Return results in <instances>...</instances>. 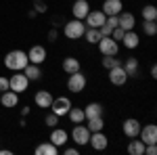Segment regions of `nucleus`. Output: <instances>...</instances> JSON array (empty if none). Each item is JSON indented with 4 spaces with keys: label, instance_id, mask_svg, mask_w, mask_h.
I'll return each mask as SVG.
<instances>
[{
    "label": "nucleus",
    "instance_id": "obj_1",
    "mask_svg": "<svg viewBox=\"0 0 157 155\" xmlns=\"http://www.w3.org/2000/svg\"><path fill=\"white\" fill-rule=\"evenodd\" d=\"M27 63H29L27 52L21 50V48L9 50V52L4 55V67H6V69H11V72H23Z\"/></svg>",
    "mask_w": 157,
    "mask_h": 155
},
{
    "label": "nucleus",
    "instance_id": "obj_2",
    "mask_svg": "<svg viewBox=\"0 0 157 155\" xmlns=\"http://www.w3.org/2000/svg\"><path fill=\"white\" fill-rule=\"evenodd\" d=\"M84 32H86V25L82 19H69L63 25V36L67 40H82Z\"/></svg>",
    "mask_w": 157,
    "mask_h": 155
},
{
    "label": "nucleus",
    "instance_id": "obj_3",
    "mask_svg": "<svg viewBox=\"0 0 157 155\" xmlns=\"http://www.w3.org/2000/svg\"><path fill=\"white\" fill-rule=\"evenodd\" d=\"M86 86H88V78H86L82 69L75 73H69V78H67V90L71 92V95H80V92H84Z\"/></svg>",
    "mask_w": 157,
    "mask_h": 155
},
{
    "label": "nucleus",
    "instance_id": "obj_4",
    "mask_svg": "<svg viewBox=\"0 0 157 155\" xmlns=\"http://www.w3.org/2000/svg\"><path fill=\"white\" fill-rule=\"evenodd\" d=\"M97 46H98V52L103 57H117V52H120V42L113 40L111 36H103L97 42Z\"/></svg>",
    "mask_w": 157,
    "mask_h": 155
},
{
    "label": "nucleus",
    "instance_id": "obj_5",
    "mask_svg": "<svg viewBox=\"0 0 157 155\" xmlns=\"http://www.w3.org/2000/svg\"><path fill=\"white\" fill-rule=\"evenodd\" d=\"M9 84H11V90L13 92H17V95H21V92H27V88H29V80H27V76L23 72H15L9 78Z\"/></svg>",
    "mask_w": 157,
    "mask_h": 155
},
{
    "label": "nucleus",
    "instance_id": "obj_6",
    "mask_svg": "<svg viewBox=\"0 0 157 155\" xmlns=\"http://www.w3.org/2000/svg\"><path fill=\"white\" fill-rule=\"evenodd\" d=\"M71 99L69 96H55L52 99V103H50V111L55 113V115H59V118H65L67 115V111L71 109Z\"/></svg>",
    "mask_w": 157,
    "mask_h": 155
},
{
    "label": "nucleus",
    "instance_id": "obj_7",
    "mask_svg": "<svg viewBox=\"0 0 157 155\" xmlns=\"http://www.w3.org/2000/svg\"><path fill=\"white\" fill-rule=\"evenodd\" d=\"M88 138H90V130L86 128L84 124H75V126H73V130L69 132V141L75 143L78 147L88 145Z\"/></svg>",
    "mask_w": 157,
    "mask_h": 155
},
{
    "label": "nucleus",
    "instance_id": "obj_8",
    "mask_svg": "<svg viewBox=\"0 0 157 155\" xmlns=\"http://www.w3.org/2000/svg\"><path fill=\"white\" fill-rule=\"evenodd\" d=\"M46 57H48V50L42 46V44H34V46L27 50V59H29V63H34V65H42L46 61Z\"/></svg>",
    "mask_w": 157,
    "mask_h": 155
},
{
    "label": "nucleus",
    "instance_id": "obj_9",
    "mask_svg": "<svg viewBox=\"0 0 157 155\" xmlns=\"http://www.w3.org/2000/svg\"><path fill=\"white\" fill-rule=\"evenodd\" d=\"M88 145L94 149V151H105L109 147V138L103 130L98 132H90V138H88Z\"/></svg>",
    "mask_w": 157,
    "mask_h": 155
},
{
    "label": "nucleus",
    "instance_id": "obj_10",
    "mask_svg": "<svg viewBox=\"0 0 157 155\" xmlns=\"http://www.w3.org/2000/svg\"><path fill=\"white\" fill-rule=\"evenodd\" d=\"M107 72H109V82L113 84V86H124V84L128 82V73H126V69L121 65H115V67H111Z\"/></svg>",
    "mask_w": 157,
    "mask_h": 155
},
{
    "label": "nucleus",
    "instance_id": "obj_11",
    "mask_svg": "<svg viewBox=\"0 0 157 155\" xmlns=\"http://www.w3.org/2000/svg\"><path fill=\"white\" fill-rule=\"evenodd\" d=\"M52 145H57V147H65V145L69 143V132L65 130V128H50V138H48Z\"/></svg>",
    "mask_w": 157,
    "mask_h": 155
},
{
    "label": "nucleus",
    "instance_id": "obj_12",
    "mask_svg": "<svg viewBox=\"0 0 157 155\" xmlns=\"http://www.w3.org/2000/svg\"><path fill=\"white\" fill-rule=\"evenodd\" d=\"M120 44L126 50H136V48L140 46V34H136L134 29H128L126 34H124V38L120 40Z\"/></svg>",
    "mask_w": 157,
    "mask_h": 155
},
{
    "label": "nucleus",
    "instance_id": "obj_13",
    "mask_svg": "<svg viewBox=\"0 0 157 155\" xmlns=\"http://www.w3.org/2000/svg\"><path fill=\"white\" fill-rule=\"evenodd\" d=\"M138 138L145 145H153L157 143V126L155 124H147V126H140V132H138Z\"/></svg>",
    "mask_w": 157,
    "mask_h": 155
},
{
    "label": "nucleus",
    "instance_id": "obj_14",
    "mask_svg": "<svg viewBox=\"0 0 157 155\" xmlns=\"http://www.w3.org/2000/svg\"><path fill=\"white\" fill-rule=\"evenodd\" d=\"M140 122L136 118H128V119H124V124H121V132L128 136V138H136L138 136V132H140Z\"/></svg>",
    "mask_w": 157,
    "mask_h": 155
},
{
    "label": "nucleus",
    "instance_id": "obj_15",
    "mask_svg": "<svg viewBox=\"0 0 157 155\" xmlns=\"http://www.w3.org/2000/svg\"><path fill=\"white\" fill-rule=\"evenodd\" d=\"M105 19H107V15L103 11H88V15L84 17V25L86 27H101V25L105 23Z\"/></svg>",
    "mask_w": 157,
    "mask_h": 155
},
{
    "label": "nucleus",
    "instance_id": "obj_16",
    "mask_svg": "<svg viewBox=\"0 0 157 155\" xmlns=\"http://www.w3.org/2000/svg\"><path fill=\"white\" fill-rule=\"evenodd\" d=\"M117 25H120L124 32H128V29H134L136 27V17H134V13L130 11H121L117 15Z\"/></svg>",
    "mask_w": 157,
    "mask_h": 155
},
{
    "label": "nucleus",
    "instance_id": "obj_17",
    "mask_svg": "<svg viewBox=\"0 0 157 155\" xmlns=\"http://www.w3.org/2000/svg\"><path fill=\"white\" fill-rule=\"evenodd\" d=\"M88 11H90V2H88V0H75L71 4L73 19H82V21H84V17L88 15Z\"/></svg>",
    "mask_w": 157,
    "mask_h": 155
},
{
    "label": "nucleus",
    "instance_id": "obj_18",
    "mask_svg": "<svg viewBox=\"0 0 157 155\" xmlns=\"http://www.w3.org/2000/svg\"><path fill=\"white\" fill-rule=\"evenodd\" d=\"M52 99L55 96L50 95L48 90H38L36 95H34V103H36V107H40V109H50V103H52Z\"/></svg>",
    "mask_w": 157,
    "mask_h": 155
},
{
    "label": "nucleus",
    "instance_id": "obj_19",
    "mask_svg": "<svg viewBox=\"0 0 157 155\" xmlns=\"http://www.w3.org/2000/svg\"><path fill=\"white\" fill-rule=\"evenodd\" d=\"M101 11L105 13L107 17L120 15V13L124 11V2H121V0H103V9H101Z\"/></svg>",
    "mask_w": 157,
    "mask_h": 155
},
{
    "label": "nucleus",
    "instance_id": "obj_20",
    "mask_svg": "<svg viewBox=\"0 0 157 155\" xmlns=\"http://www.w3.org/2000/svg\"><path fill=\"white\" fill-rule=\"evenodd\" d=\"M61 69L69 76V73L80 72V69H82V63H80V59H78V57H65V59H63V63H61Z\"/></svg>",
    "mask_w": 157,
    "mask_h": 155
},
{
    "label": "nucleus",
    "instance_id": "obj_21",
    "mask_svg": "<svg viewBox=\"0 0 157 155\" xmlns=\"http://www.w3.org/2000/svg\"><path fill=\"white\" fill-rule=\"evenodd\" d=\"M0 105L6 109H13L19 105V95L17 92H13V90H4L2 95H0Z\"/></svg>",
    "mask_w": 157,
    "mask_h": 155
},
{
    "label": "nucleus",
    "instance_id": "obj_22",
    "mask_svg": "<svg viewBox=\"0 0 157 155\" xmlns=\"http://www.w3.org/2000/svg\"><path fill=\"white\" fill-rule=\"evenodd\" d=\"M59 153H61V149L57 145H52L50 141H46V143L36 147V155H59Z\"/></svg>",
    "mask_w": 157,
    "mask_h": 155
},
{
    "label": "nucleus",
    "instance_id": "obj_23",
    "mask_svg": "<svg viewBox=\"0 0 157 155\" xmlns=\"http://www.w3.org/2000/svg\"><path fill=\"white\" fill-rule=\"evenodd\" d=\"M121 67L126 69L128 78H134V76L138 73V67H140V63H138V59H136V57H128V59L121 63Z\"/></svg>",
    "mask_w": 157,
    "mask_h": 155
},
{
    "label": "nucleus",
    "instance_id": "obj_24",
    "mask_svg": "<svg viewBox=\"0 0 157 155\" xmlns=\"http://www.w3.org/2000/svg\"><path fill=\"white\" fill-rule=\"evenodd\" d=\"M67 118H69V122L71 124H84L86 122V115H84V107H73L67 111Z\"/></svg>",
    "mask_w": 157,
    "mask_h": 155
},
{
    "label": "nucleus",
    "instance_id": "obj_25",
    "mask_svg": "<svg viewBox=\"0 0 157 155\" xmlns=\"http://www.w3.org/2000/svg\"><path fill=\"white\" fill-rule=\"evenodd\" d=\"M23 73L27 76L29 82H38V80L42 78V69H40V65H34V63H27L25 69H23Z\"/></svg>",
    "mask_w": 157,
    "mask_h": 155
},
{
    "label": "nucleus",
    "instance_id": "obj_26",
    "mask_svg": "<svg viewBox=\"0 0 157 155\" xmlns=\"http://www.w3.org/2000/svg\"><path fill=\"white\" fill-rule=\"evenodd\" d=\"M128 153L130 155H145V143L136 136V138H130L128 141Z\"/></svg>",
    "mask_w": 157,
    "mask_h": 155
},
{
    "label": "nucleus",
    "instance_id": "obj_27",
    "mask_svg": "<svg viewBox=\"0 0 157 155\" xmlns=\"http://www.w3.org/2000/svg\"><path fill=\"white\" fill-rule=\"evenodd\" d=\"M84 115H86V119L103 115V105H101V103H88V105L84 107Z\"/></svg>",
    "mask_w": 157,
    "mask_h": 155
},
{
    "label": "nucleus",
    "instance_id": "obj_28",
    "mask_svg": "<svg viewBox=\"0 0 157 155\" xmlns=\"http://www.w3.org/2000/svg\"><path fill=\"white\" fill-rule=\"evenodd\" d=\"M88 42V44H97L98 40H101V32H98V27H86V32H84V36H82Z\"/></svg>",
    "mask_w": 157,
    "mask_h": 155
},
{
    "label": "nucleus",
    "instance_id": "obj_29",
    "mask_svg": "<svg viewBox=\"0 0 157 155\" xmlns=\"http://www.w3.org/2000/svg\"><path fill=\"white\" fill-rule=\"evenodd\" d=\"M88 122V130L90 132H98V130H103L105 128V119H103V115H97V118H90V119H86Z\"/></svg>",
    "mask_w": 157,
    "mask_h": 155
},
{
    "label": "nucleus",
    "instance_id": "obj_30",
    "mask_svg": "<svg viewBox=\"0 0 157 155\" xmlns=\"http://www.w3.org/2000/svg\"><path fill=\"white\" fill-rule=\"evenodd\" d=\"M140 15H143V21H157V9L153 4H145Z\"/></svg>",
    "mask_w": 157,
    "mask_h": 155
},
{
    "label": "nucleus",
    "instance_id": "obj_31",
    "mask_svg": "<svg viewBox=\"0 0 157 155\" xmlns=\"http://www.w3.org/2000/svg\"><path fill=\"white\" fill-rule=\"evenodd\" d=\"M143 34L145 36H155L157 34V21H143Z\"/></svg>",
    "mask_w": 157,
    "mask_h": 155
},
{
    "label": "nucleus",
    "instance_id": "obj_32",
    "mask_svg": "<svg viewBox=\"0 0 157 155\" xmlns=\"http://www.w3.org/2000/svg\"><path fill=\"white\" fill-rule=\"evenodd\" d=\"M44 124H46L48 128H57V126H59V124H61V118H59V115H55V113L50 111L48 115L44 118Z\"/></svg>",
    "mask_w": 157,
    "mask_h": 155
},
{
    "label": "nucleus",
    "instance_id": "obj_33",
    "mask_svg": "<svg viewBox=\"0 0 157 155\" xmlns=\"http://www.w3.org/2000/svg\"><path fill=\"white\" fill-rule=\"evenodd\" d=\"M115 65H121V61L117 57H103V67L105 69H111V67H115Z\"/></svg>",
    "mask_w": 157,
    "mask_h": 155
},
{
    "label": "nucleus",
    "instance_id": "obj_34",
    "mask_svg": "<svg viewBox=\"0 0 157 155\" xmlns=\"http://www.w3.org/2000/svg\"><path fill=\"white\" fill-rule=\"evenodd\" d=\"M34 11H36V13H46V11H48V6H46L44 0H34Z\"/></svg>",
    "mask_w": 157,
    "mask_h": 155
},
{
    "label": "nucleus",
    "instance_id": "obj_35",
    "mask_svg": "<svg viewBox=\"0 0 157 155\" xmlns=\"http://www.w3.org/2000/svg\"><path fill=\"white\" fill-rule=\"evenodd\" d=\"M61 153L63 155H78L80 153V147H78V145H75V147H65V149L61 147Z\"/></svg>",
    "mask_w": 157,
    "mask_h": 155
},
{
    "label": "nucleus",
    "instance_id": "obj_36",
    "mask_svg": "<svg viewBox=\"0 0 157 155\" xmlns=\"http://www.w3.org/2000/svg\"><path fill=\"white\" fill-rule=\"evenodd\" d=\"M124 34H126V32H124V29H121L120 25H117V27H115V29H113V32H111V38H113V40H117V42H120L121 38H124Z\"/></svg>",
    "mask_w": 157,
    "mask_h": 155
},
{
    "label": "nucleus",
    "instance_id": "obj_37",
    "mask_svg": "<svg viewBox=\"0 0 157 155\" xmlns=\"http://www.w3.org/2000/svg\"><path fill=\"white\" fill-rule=\"evenodd\" d=\"M46 38H48L50 42H57V40H59V29H57V27H52V29H48V34H46Z\"/></svg>",
    "mask_w": 157,
    "mask_h": 155
},
{
    "label": "nucleus",
    "instance_id": "obj_38",
    "mask_svg": "<svg viewBox=\"0 0 157 155\" xmlns=\"http://www.w3.org/2000/svg\"><path fill=\"white\" fill-rule=\"evenodd\" d=\"M4 90H11V84H9V78L0 76V92H4Z\"/></svg>",
    "mask_w": 157,
    "mask_h": 155
},
{
    "label": "nucleus",
    "instance_id": "obj_39",
    "mask_svg": "<svg viewBox=\"0 0 157 155\" xmlns=\"http://www.w3.org/2000/svg\"><path fill=\"white\" fill-rule=\"evenodd\" d=\"M145 155H157V143L145 145Z\"/></svg>",
    "mask_w": 157,
    "mask_h": 155
},
{
    "label": "nucleus",
    "instance_id": "obj_40",
    "mask_svg": "<svg viewBox=\"0 0 157 155\" xmlns=\"http://www.w3.org/2000/svg\"><path fill=\"white\" fill-rule=\"evenodd\" d=\"M151 78H157V65H151Z\"/></svg>",
    "mask_w": 157,
    "mask_h": 155
},
{
    "label": "nucleus",
    "instance_id": "obj_41",
    "mask_svg": "<svg viewBox=\"0 0 157 155\" xmlns=\"http://www.w3.org/2000/svg\"><path fill=\"white\" fill-rule=\"evenodd\" d=\"M36 15H38V13L34 11V9H29V11H27V17H32V19H34V17H36Z\"/></svg>",
    "mask_w": 157,
    "mask_h": 155
},
{
    "label": "nucleus",
    "instance_id": "obj_42",
    "mask_svg": "<svg viewBox=\"0 0 157 155\" xmlns=\"http://www.w3.org/2000/svg\"><path fill=\"white\" fill-rule=\"evenodd\" d=\"M21 115H23V118H25V115H29V107H23V109H21Z\"/></svg>",
    "mask_w": 157,
    "mask_h": 155
},
{
    "label": "nucleus",
    "instance_id": "obj_43",
    "mask_svg": "<svg viewBox=\"0 0 157 155\" xmlns=\"http://www.w3.org/2000/svg\"><path fill=\"white\" fill-rule=\"evenodd\" d=\"M0 95H2V92H0Z\"/></svg>",
    "mask_w": 157,
    "mask_h": 155
}]
</instances>
